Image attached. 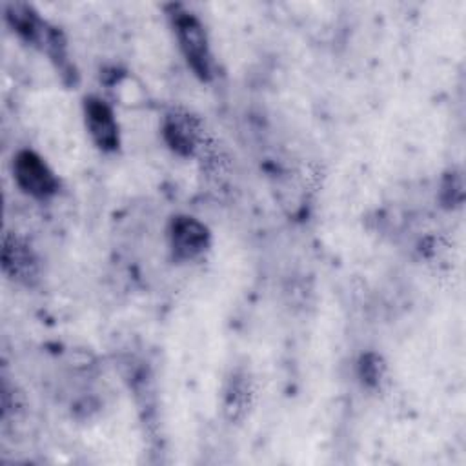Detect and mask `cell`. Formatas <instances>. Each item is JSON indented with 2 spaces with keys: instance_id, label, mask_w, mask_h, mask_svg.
I'll use <instances>...</instances> for the list:
<instances>
[{
  "instance_id": "obj_1",
  "label": "cell",
  "mask_w": 466,
  "mask_h": 466,
  "mask_svg": "<svg viewBox=\"0 0 466 466\" xmlns=\"http://www.w3.org/2000/svg\"><path fill=\"white\" fill-rule=\"evenodd\" d=\"M169 18H171V25H173L178 47L187 66L202 82H209L215 75V62H213L208 33L202 22L182 5H171Z\"/></svg>"
},
{
  "instance_id": "obj_2",
  "label": "cell",
  "mask_w": 466,
  "mask_h": 466,
  "mask_svg": "<svg viewBox=\"0 0 466 466\" xmlns=\"http://www.w3.org/2000/svg\"><path fill=\"white\" fill-rule=\"evenodd\" d=\"M13 177L24 193L38 200H47L58 191V178L55 171L31 149H22L15 155Z\"/></svg>"
},
{
  "instance_id": "obj_3",
  "label": "cell",
  "mask_w": 466,
  "mask_h": 466,
  "mask_svg": "<svg viewBox=\"0 0 466 466\" xmlns=\"http://www.w3.org/2000/svg\"><path fill=\"white\" fill-rule=\"evenodd\" d=\"M169 248L173 257L182 262H191L198 258L211 242L209 229L189 215H178L169 224Z\"/></svg>"
},
{
  "instance_id": "obj_4",
  "label": "cell",
  "mask_w": 466,
  "mask_h": 466,
  "mask_svg": "<svg viewBox=\"0 0 466 466\" xmlns=\"http://www.w3.org/2000/svg\"><path fill=\"white\" fill-rule=\"evenodd\" d=\"M2 268L9 279L25 286H31L38 279V258L35 251L15 233L4 235Z\"/></svg>"
},
{
  "instance_id": "obj_5",
  "label": "cell",
  "mask_w": 466,
  "mask_h": 466,
  "mask_svg": "<svg viewBox=\"0 0 466 466\" xmlns=\"http://www.w3.org/2000/svg\"><path fill=\"white\" fill-rule=\"evenodd\" d=\"M84 118L87 133L91 135L96 147L107 153L116 151L120 135L113 109L104 100L89 96L84 100Z\"/></svg>"
},
{
  "instance_id": "obj_6",
  "label": "cell",
  "mask_w": 466,
  "mask_h": 466,
  "mask_svg": "<svg viewBox=\"0 0 466 466\" xmlns=\"http://www.w3.org/2000/svg\"><path fill=\"white\" fill-rule=\"evenodd\" d=\"M162 133H164L167 146L182 157L193 155L200 142L198 120L193 115H189L187 111L167 113L164 118Z\"/></svg>"
},
{
  "instance_id": "obj_7",
  "label": "cell",
  "mask_w": 466,
  "mask_h": 466,
  "mask_svg": "<svg viewBox=\"0 0 466 466\" xmlns=\"http://www.w3.org/2000/svg\"><path fill=\"white\" fill-rule=\"evenodd\" d=\"M251 406V380L244 370H237L228 379L224 390V411L229 420H242Z\"/></svg>"
},
{
  "instance_id": "obj_8",
  "label": "cell",
  "mask_w": 466,
  "mask_h": 466,
  "mask_svg": "<svg viewBox=\"0 0 466 466\" xmlns=\"http://www.w3.org/2000/svg\"><path fill=\"white\" fill-rule=\"evenodd\" d=\"M384 373H386V364L382 362V359L377 353H366L360 357L359 377L366 386L377 388L380 384V380L384 379Z\"/></svg>"
},
{
  "instance_id": "obj_9",
  "label": "cell",
  "mask_w": 466,
  "mask_h": 466,
  "mask_svg": "<svg viewBox=\"0 0 466 466\" xmlns=\"http://www.w3.org/2000/svg\"><path fill=\"white\" fill-rule=\"evenodd\" d=\"M462 178L457 173H450L446 175L444 182H442V191H441V198L444 202V206L451 208V206H461L462 202Z\"/></svg>"
}]
</instances>
